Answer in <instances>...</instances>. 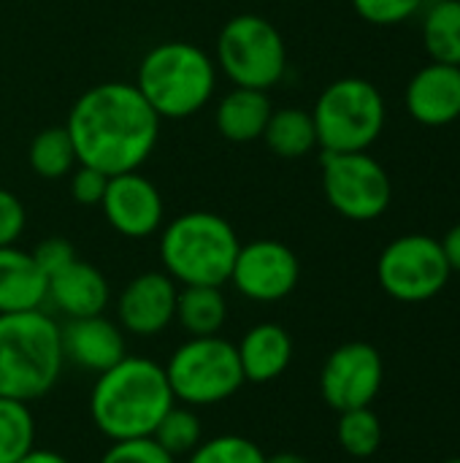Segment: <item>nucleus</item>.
Wrapping results in <instances>:
<instances>
[{
	"instance_id": "nucleus-8",
	"label": "nucleus",
	"mask_w": 460,
	"mask_h": 463,
	"mask_svg": "<svg viewBox=\"0 0 460 463\" xmlns=\"http://www.w3.org/2000/svg\"><path fill=\"white\" fill-rule=\"evenodd\" d=\"M217 65L233 87L271 90L287 68L282 33L260 14H239L217 35Z\"/></svg>"
},
{
	"instance_id": "nucleus-33",
	"label": "nucleus",
	"mask_w": 460,
	"mask_h": 463,
	"mask_svg": "<svg viewBox=\"0 0 460 463\" xmlns=\"http://www.w3.org/2000/svg\"><path fill=\"white\" fill-rule=\"evenodd\" d=\"M33 258L38 263V269L46 274V279L52 274H57L60 269H65L70 260H76V250L68 239H60V236H52V239H43L35 250H33Z\"/></svg>"
},
{
	"instance_id": "nucleus-37",
	"label": "nucleus",
	"mask_w": 460,
	"mask_h": 463,
	"mask_svg": "<svg viewBox=\"0 0 460 463\" xmlns=\"http://www.w3.org/2000/svg\"><path fill=\"white\" fill-rule=\"evenodd\" d=\"M445 463H460V458H450V461H445Z\"/></svg>"
},
{
	"instance_id": "nucleus-23",
	"label": "nucleus",
	"mask_w": 460,
	"mask_h": 463,
	"mask_svg": "<svg viewBox=\"0 0 460 463\" xmlns=\"http://www.w3.org/2000/svg\"><path fill=\"white\" fill-rule=\"evenodd\" d=\"M423 43L431 62L460 65V0H437L423 16Z\"/></svg>"
},
{
	"instance_id": "nucleus-20",
	"label": "nucleus",
	"mask_w": 460,
	"mask_h": 463,
	"mask_svg": "<svg viewBox=\"0 0 460 463\" xmlns=\"http://www.w3.org/2000/svg\"><path fill=\"white\" fill-rule=\"evenodd\" d=\"M271 98L263 90L233 87L217 106L214 122L222 138L233 144H249L263 138V130L271 119Z\"/></svg>"
},
{
	"instance_id": "nucleus-30",
	"label": "nucleus",
	"mask_w": 460,
	"mask_h": 463,
	"mask_svg": "<svg viewBox=\"0 0 460 463\" xmlns=\"http://www.w3.org/2000/svg\"><path fill=\"white\" fill-rule=\"evenodd\" d=\"M98 463H176V458L168 456L152 437H141L111 442Z\"/></svg>"
},
{
	"instance_id": "nucleus-16",
	"label": "nucleus",
	"mask_w": 460,
	"mask_h": 463,
	"mask_svg": "<svg viewBox=\"0 0 460 463\" xmlns=\"http://www.w3.org/2000/svg\"><path fill=\"white\" fill-rule=\"evenodd\" d=\"M407 111L426 128H445L460 119V65L431 62L420 68L404 92Z\"/></svg>"
},
{
	"instance_id": "nucleus-32",
	"label": "nucleus",
	"mask_w": 460,
	"mask_h": 463,
	"mask_svg": "<svg viewBox=\"0 0 460 463\" xmlns=\"http://www.w3.org/2000/svg\"><path fill=\"white\" fill-rule=\"evenodd\" d=\"M27 225V212L24 203L5 187H0V247L16 244L19 236L24 233Z\"/></svg>"
},
{
	"instance_id": "nucleus-7",
	"label": "nucleus",
	"mask_w": 460,
	"mask_h": 463,
	"mask_svg": "<svg viewBox=\"0 0 460 463\" xmlns=\"http://www.w3.org/2000/svg\"><path fill=\"white\" fill-rule=\"evenodd\" d=\"M171 393L192 410L214 407L233 399L244 388V372L236 345L217 336H190L163 366Z\"/></svg>"
},
{
	"instance_id": "nucleus-12",
	"label": "nucleus",
	"mask_w": 460,
	"mask_h": 463,
	"mask_svg": "<svg viewBox=\"0 0 460 463\" xmlns=\"http://www.w3.org/2000/svg\"><path fill=\"white\" fill-rule=\"evenodd\" d=\"M301 279L296 252L277 239H255L239 247L230 285L255 304H277L287 298Z\"/></svg>"
},
{
	"instance_id": "nucleus-2",
	"label": "nucleus",
	"mask_w": 460,
	"mask_h": 463,
	"mask_svg": "<svg viewBox=\"0 0 460 463\" xmlns=\"http://www.w3.org/2000/svg\"><path fill=\"white\" fill-rule=\"evenodd\" d=\"M174 404L165 369L144 355H125L89 391V418L108 442L152 437Z\"/></svg>"
},
{
	"instance_id": "nucleus-24",
	"label": "nucleus",
	"mask_w": 460,
	"mask_h": 463,
	"mask_svg": "<svg viewBox=\"0 0 460 463\" xmlns=\"http://www.w3.org/2000/svg\"><path fill=\"white\" fill-rule=\"evenodd\" d=\"M30 168L41 176V179H62L73 171L76 160V149L73 141L65 130V125H52L46 130H41L27 152Z\"/></svg>"
},
{
	"instance_id": "nucleus-4",
	"label": "nucleus",
	"mask_w": 460,
	"mask_h": 463,
	"mask_svg": "<svg viewBox=\"0 0 460 463\" xmlns=\"http://www.w3.org/2000/svg\"><path fill=\"white\" fill-rule=\"evenodd\" d=\"M136 87L160 119H187L211 100L217 62L190 41H163L144 54Z\"/></svg>"
},
{
	"instance_id": "nucleus-15",
	"label": "nucleus",
	"mask_w": 460,
	"mask_h": 463,
	"mask_svg": "<svg viewBox=\"0 0 460 463\" xmlns=\"http://www.w3.org/2000/svg\"><path fill=\"white\" fill-rule=\"evenodd\" d=\"M60 339L65 364H73L92 374H103L127 355L125 331L106 315L68 320L65 326H60Z\"/></svg>"
},
{
	"instance_id": "nucleus-35",
	"label": "nucleus",
	"mask_w": 460,
	"mask_h": 463,
	"mask_svg": "<svg viewBox=\"0 0 460 463\" xmlns=\"http://www.w3.org/2000/svg\"><path fill=\"white\" fill-rule=\"evenodd\" d=\"M16 463H70L62 453H57V450H41V448H33L22 461Z\"/></svg>"
},
{
	"instance_id": "nucleus-31",
	"label": "nucleus",
	"mask_w": 460,
	"mask_h": 463,
	"mask_svg": "<svg viewBox=\"0 0 460 463\" xmlns=\"http://www.w3.org/2000/svg\"><path fill=\"white\" fill-rule=\"evenodd\" d=\"M106 187H108V174L98 168L79 165L76 171H70V193H73V201L81 206H100Z\"/></svg>"
},
{
	"instance_id": "nucleus-21",
	"label": "nucleus",
	"mask_w": 460,
	"mask_h": 463,
	"mask_svg": "<svg viewBox=\"0 0 460 463\" xmlns=\"http://www.w3.org/2000/svg\"><path fill=\"white\" fill-rule=\"evenodd\" d=\"M176 320L190 336H217L228 320V301L222 288H211V285L179 288Z\"/></svg>"
},
{
	"instance_id": "nucleus-14",
	"label": "nucleus",
	"mask_w": 460,
	"mask_h": 463,
	"mask_svg": "<svg viewBox=\"0 0 460 463\" xmlns=\"http://www.w3.org/2000/svg\"><path fill=\"white\" fill-rule=\"evenodd\" d=\"M179 285L165 271H144L133 277L117 298V320L125 334L149 339L176 320Z\"/></svg>"
},
{
	"instance_id": "nucleus-28",
	"label": "nucleus",
	"mask_w": 460,
	"mask_h": 463,
	"mask_svg": "<svg viewBox=\"0 0 460 463\" xmlns=\"http://www.w3.org/2000/svg\"><path fill=\"white\" fill-rule=\"evenodd\" d=\"M184 463H268L263 448L241 434H220L203 439Z\"/></svg>"
},
{
	"instance_id": "nucleus-26",
	"label": "nucleus",
	"mask_w": 460,
	"mask_h": 463,
	"mask_svg": "<svg viewBox=\"0 0 460 463\" xmlns=\"http://www.w3.org/2000/svg\"><path fill=\"white\" fill-rule=\"evenodd\" d=\"M152 439L174 458H187L203 442L201 415L187 404H174L157 423Z\"/></svg>"
},
{
	"instance_id": "nucleus-9",
	"label": "nucleus",
	"mask_w": 460,
	"mask_h": 463,
	"mask_svg": "<svg viewBox=\"0 0 460 463\" xmlns=\"http://www.w3.org/2000/svg\"><path fill=\"white\" fill-rule=\"evenodd\" d=\"M323 193L352 222L380 220L393 201V182L369 152H323Z\"/></svg>"
},
{
	"instance_id": "nucleus-17",
	"label": "nucleus",
	"mask_w": 460,
	"mask_h": 463,
	"mask_svg": "<svg viewBox=\"0 0 460 463\" xmlns=\"http://www.w3.org/2000/svg\"><path fill=\"white\" fill-rule=\"evenodd\" d=\"M46 301L68 320L106 315V307L111 301V288L98 266L76 258L65 269L49 277Z\"/></svg>"
},
{
	"instance_id": "nucleus-36",
	"label": "nucleus",
	"mask_w": 460,
	"mask_h": 463,
	"mask_svg": "<svg viewBox=\"0 0 460 463\" xmlns=\"http://www.w3.org/2000/svg\"><path fill=\"white\" fill-rule=\"evenodd\" d=\"M268 463H309L306 458H301V456H296V453H277V456H271Z\"/></svg>"
},
{
	"instance_id": "nucleus-22",
	"label": "nucleus",
	"mask_w": 460,
	"mask_h": 463,
	"mask_svg": "<svg viewBox=\"0 0 460 463\" xmlns=\"http://www.w3.org/2000/svg\"><path fill=\"white\" fill-rule=\"evenodd\" d=\"M263 141L277 157H285V160L306 157L317 146V130H314L312 111H304L296 106L274 109L271 119L263 130Z\"/></svg>"
},
{
	"instance_id": "nucleus-18",
	"label": "nucleus",
	"mask_w": 460,
	"mask_h": 463,
	"mask_svg": "<svg viewBox=\"0 0 460 463\" xmlns=\"http://www.w3.org/2000/svg\"><path fill=\"white\" fill-rule=\"evenodd\" d=\"M244 380L252 385H266L279 380L293 361V336L279 323L252 326L236 345Z\"/></svg>"
},
{
	"instance_id": "nucleus-13",
	"label": "nucleus",
	"mask_w": 460,
	"mask_h": 463,
	"mask_svg": "<svg viewBox=\"0 0 460 463\" xmlns=\"http://www.w3.org/2000/svg\"><path fill=\"white\" fill-rule=\"evenodd\" d=\"M100 209L106 222L125 239H146L157 233L165 217L160 190L138 171L108 176Z\"/></svg>"
},
{
	"instance_id": "nucleus-1",
	"label": "nucleus",
	"mask_w": 460,
	"mask_h": 463,
	"mask_svg": "<svg viewBox=\"0 0 460 463\" xmlns=\"http://www.w3.org/2000/svg\"><path fill=\"white\" fill-rule=\"evenodd\" d=\"M65 130L79 165L117 176L138 171L149 160L160 138V117L136 84L103 81L79 95Z\"/></svg>"
},
{
	"instance_id": "nucleus-3",
	"label": "nucleus",
	"mask_w": 460,
	"mask_h": 463,
	"mask_svg": "<svg viewBox=\"0 0 460 463\" xmlns=\"http://www.w3.org/2000/svg\"><path fill=\"white\" fill-rule=\"evenodd\" d=\"M65 366L60 323L43 309L0 315V396L38 402L60 383Z\"/></svg>"
},
{
	"instance_id": "nucleus-34",
	"label": "nucleus",
	"mask_w": 460,
	"mask_h": 463,
	"mask_svg": "<svg viewBox=\"0 0 460 463\" xmlns=\"http://www.w3.org/2000/svg\"><path fill=\"white\" fill-rule=\"evenodd\" d=\"M439 244H442V252H445V258H447L450 271H453V274H460V222L458 225H453V228L439 239Z\"/></svg>"
},
{
	"instance_id": "nucleus-27",
	"label": "nucleus",
	"mask_w": 460,
	"mask_h": 463,
	"mask_svg": "<svg viewBox=\"0 0 460 463\" xmlns=\"http://www.w3.org/2000/svg\"><path fill=\"white\" fill-rule=\"evenodd\" d=\"M336 437H339V445L347 456L369 458L382 445V423L371 407L347 410V412H339Z\"/></svg>"
},
{
	"instance_id": "nucleus-11",
	"label": "nucleus",
	"mask_w": 460,
	"mask_h": 463,
	"mask_svg": "<svg viewBox=\"0 0 460 463\" xmlns=\"http://www.w3.org/2000/svg\"><path fill=\"white\" fill-rule=\"evenodd\" d=\"M382 380L385 364L380 350L369 342H347L325 358L320 372V396L336 412L371 407L382 391Z\"/></svg>"
},
{
	"instance_id": "nucleus-19",
	"label": "nucleus",
	"mask_w": 460,
	"mask_h": 463,
	"mask_svg": "<svg viewBox=\"0 0 460 463\" xmlns=\"http://www.w3.org/2000/svg\"><path fill=\"white\" fill-rule=\"evenodd\" d=\"M49 279L38 269L33 252L16 244L0 247V315L33 312L46 304Z\"/></svg>"
},
{
	"instance_id": "nucleus-10",
	"label": "nucleus",
	"mask_w": 460,
	"mask_h": 463,
	"mask_svg": "<svg viewBox=\"0 0 460 463\" xmlns=\"http://www.w3.org/2000/svg\"><path fill=\"white\" fill-rule=\"evenodd\" d=\"M450 277L453 271L439 239L426 233L393 239L377 260L380 288L401 304H423L437 298L447 288Z\"/></svg>"
},
{
	"instance_id": "nucleus-6",
	"label": "nucleus",
	"mask_w": 460,
	"mask_h": 463,
	"mask_svg": "<svg viewBox=\"0 0 460 463\" xmlns=\"http://www.w3.org/2000/svg\"><path fill=\"white\" fill-rule=\"evenodd\" d=\"M312 119L323 152H366L382 136L388 109L377 84L344 76L320 92Z\"/></svg>"
},
{
	"instance_id": "nucleus-5",
	"label": "nucleus",
	"mask_w": 460,
	"mask_h": 463,
	"mask_svg": "<svg viewBox=\"0 0 460 463\" xmlns=\"http://www.w3.org/2000/svg\"><path fill=\"white\" fill-rule=\"evenodd\" d=\"M239 247L233 225L214 212H184L160 233L163 271L179 288H222L230 279Z\"/></svg>"
},
{
	"instance_id": "nucleus-25",
	"label": "nucleus",
	"mask_w": 460,
	"mask_h": 463,
	"mask_svg": "<svg viewBox=\"0 0 460 463\" xmlns=\"http://www.w3.org/2000/svg\"><path fill=\"white\" fill-rule=\"evenodd\" d=\"M35 448V418L30 404L0 396V463L22 461Z\"/></svg>"
},
{
	"instance_id": "nucleus-29",
	"label": "nucleus",
	"mask_w": 460,
	"mask_h": 463,
	"mask_svg": "<svg viewBox=\"0 0 460 463\" xmlns=\"http://www.w3.org/2000/svg\"><path fill=\"white\" fill-rule=\"evenodd\" d=\"M426 0H352L355 14L377 27H393L412 19Z\"/></svg>"
}]
</instances>
